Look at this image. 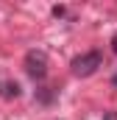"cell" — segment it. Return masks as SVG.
I'll use <instances>...</instances> for the list:
<instances>
[{
  "label": "cell",
  "instance_id": "6da1fadb",
  "mask_svg": "<svg viewBox=\"0 0 117 120\" xmlns=\"http://www.w3.org/2000/svg\"><path fill=\"white\" fill-rule=\"evenodd\" d=\"M98 67H103V53L100 50H87V53L75 56L73 64H70L73 75H78V78H87L92 73H98Z\"/></svg>",
  "mask_w": 117,
  "mask_h": 120
},
{
  "label": "cell",
  "instance_id": "7a4b0ae2",
  "mask_svg": "<svg viewBox=\"0 0 117 120\" xmlns=\"http://www.w3.org/2000/svg\"><path fill=\"white\" fill-rule=\"evenodd\" d=\"M25 73L33 81H42L48 75V56L42 50H28V56H25Z\"/></svg>",
  "mask_w": 117,
  "mask_h": 120
},
{
  "label": "cell",
  "instance_id": "3957f363",
  "mask_svg": "<svg viewBox=\"0 0 117 120\" xmlns=\"http://www.w3.org/2000/svg\"><path fill=\"white\" fill-rule=\"evenodd\" d=\"M0 95L3 98H17L20 95V84L17 81H0Z\"/></svg>",
  "mask_w": 117,
  "mask_h": 120
},
{
  "label": "cell",
  "instance_id": "277c9868",
  "mask_svg": "<svg viewBox=\"0 0 117 120\" xmlns=\"http://www.w3.org/2000/svg\"><path fill=\"white\" fill-rule=\"evenodd\" d=\"M112 50L117 53V34H114V39H112Z\"/></svg>",
  "mask_w": 117,
  "mask_h": 120
},
{
  "label": "cell",
  "instance_id": "5b68a950",
  "mask_svg": "<svg viewBox=\"0 0 117 120\" xmlns=\"http://www.w3.org/2000/svg\"><path fill=\"white\" fill-rule=\"evenodd\" d=\"M114 87H117V75H114Z\"/></svg>",
  "mask_w": 117,
  "mask_h": 120
}]
</instances>
